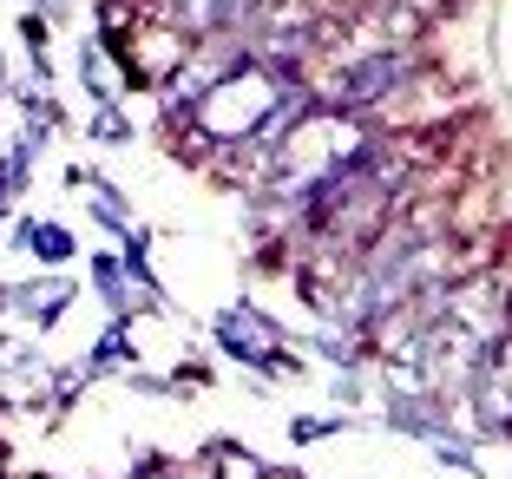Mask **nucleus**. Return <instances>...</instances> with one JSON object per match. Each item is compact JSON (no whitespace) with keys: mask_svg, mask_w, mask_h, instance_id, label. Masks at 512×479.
I'll return each instance as SVG.
<instances>
[{"mask_svg":"<svg viewBox=\"0 0 512 479\" xmlns=\"http://www.w3.org/2000/svg\"><path fill=\"white\" fill-rule=\"evenodd\" d=\"M407 73V60L401 53H368V60H348L342 66V79L329 86V99H335V112H355V105H375L381 92L394 86V79Z\"/></svg>","mask_w":512,"mask_h":479,"instance_id":"f257e3e1","label":"nucleus"},{"mask_svg":"<svg viewBox=\"0 0 512 479\" xmlns=\"http://www.w3.org/2000/svg\"><path fill=\"white\" fill-rule=\"evenodd\" d=\"M165 7L197 33H224V27H237V20L250 14L256 0H165Z\"/></svg>","mask_w":512,"mask_h":479,"instance_id":"f03ea898","label":"nucleus"},{"mask_svg":"<svg viewBox=\"0 0 512 479\" xmlns=\"http://www.w3.org/2000/svg\"><path fill=\"white\" fill-rule=\"evenodd\" d=\"M217 466H224L230 479H263V466H250V460H243L237 447H217Z\"/></svg>","mask_w":512,"mask_h":479,"instance_id":"7ed1b4c3","label":"nucleus"},{"mask_svg":"<svg viewBox=\"0 0 512 479\" xmlns=\"http://www.w3.org/2000/svg\"><path fill=\"white\" fill-rule=\"evenodd\" d=\"M33 250H40V256H66V250H73V237H66V230H33Z\"/></svg>","mask_w":512,"mask_h":479,"instance_id":"20e7f679","label":"nucleus"}]
</instances>
